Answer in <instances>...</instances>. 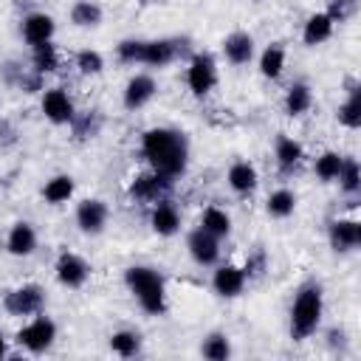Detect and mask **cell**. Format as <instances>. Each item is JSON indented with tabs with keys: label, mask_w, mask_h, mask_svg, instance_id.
Wrapping results in <instances>:
<instances>
[{
	"label": "cell",
	"mask_w": 361,
	"mask_h": 361,
	"mask_svg": "<svg viewBox=\"0 0 361 361\" xmlns=\"http://www.w3.org/2000/svg\"><path fill=\"white\" fill-rule=\"evenodd\" d=\"M141 155L149 169L178 180L189 166V138L175 127H149L141 133Z\"/></svg>",
	"instance_id": "1"
},
{
	"label": "cell",
	"mask_w": 361,
	"mask_h": 361,
	"mask_svg": "<svg viewBox=\"0 0 361 361\" xmlns=\"http://www.w3.org/2000/svg\"><path fill=\"white\" fill-rule=\"evenodd\" d=\"M322 316H324V288L316 279H307L296 288L293 302H290V313H288V330L293 341H305L310 336H316V330L322 327Z\"/></svg>",
	"instance_id": "2"
},
{
	"label": "cell",
	"mask_w": 361,
	"mask_h": 361,
	"mask_svg": "<svg viewBox=\"0 0 361 361\" xmlns=\"http://www.w3.org/2000/svg\"><path fill=\"white\" fill-rule=\"evenodd\" d=\"M124 285L147 316H164L169 310L166 276L152 265H130L124 268Z\"/></svg>",
	"instance_id": "3"
},
{
	"label": "cell",
	"mask_w": 361,
	"mask_h": 361,
	"mask_svg": "<svg viewBox=\"0 0 361 361\" xmlns=\"http://www.w3.org/2000/svg\"><path fill=\"white\" fill-rule=\"evenodd\" d=\"M14 341H17L25 353L42 355V353H48V350L54 347V341H56V322H54L51 316H45V313H34V316L17 330Z\"/></svg>",
	"instance_id": "4"
},
{
	"label": "cell",
	"mask_w": 361,
	"mask_h": 361,
	"mask_svg": "<svg viewBox=\"0 0 361 361\" xmlns=\"http://www.w3.org/2000/svg\"><path fill=\"white\" fill-rule=\"evenodd\" d=\"M45 307V288L37 282H23L3 296V310L14 319H31L34 313H42Z\"/></svg>",
	"instance_id": "5"
},
{
	"label": "cell",
	"mask_w": 361,
	"mask_h": 361,
	"mask_svg": "<svg viewBox=\"0 0 361 361\" xmlns=\"http://www.w3.org/2000/svg\"><path fill=\"white\" fill-rule=\"evenodd\" d=\"M217 59L209 54V51H197L189 56V65H186V87L192 90V96L203 99L214 90L217 85Z\"/></svg>",
	"instance_id": "6"
},
{
	"label": "cell",
	"mask_w": 361,
	"mask_h": 361,
	"mask_svg": "<svg viewBox=\"0 0 361 361\" xmlns=\"http://www.w3.org/2000/svg\"><path fill=\"white\" fill-rule=\"evenodd\" d=\"M186 51H189V37L144 39V59H141V65H147V68H166L175 59H180Z\"/></svg>",
	"instance_id": "7"
},
{
	"label": "cell",
	"mask_w": 361,
	"mask_h": 361,
	"mask_svg": "<svg viewBox=\"0 0 361 361\" xmlns=\"http://www.w3.org/2000/svg\"><path fill=\"white\" fill-rule=\"evenodd\" d=\"M172 178H166V175H161V172H155V169H147V172H141V175H135L133 180H130V186H127V195L135 200V203H158V200H164V197H169V192H172Z\"/></svg>",
	"instance_id": "8"
},
{
	"label": "cell",
	"mask_w": 361,
	"mask_h": 361,
	"mask_svg": "<svg viewBox=\"0 0 361 361\" xmlns=\"http://www.w3.org/2000/svg\"><path fill=\"white\" fill-rule=\"evenodd\" d=\"M90 274H93V268H90V262L82 254H76V251H59V257L54 262V276H56V282L62 288L79 290V288L87 285Z\"/></svg>",
	"instance_id": "9"
},
{
	"label": "cell",
	"mask_w": 361,
	"mask_h": 361,
	"mask_svg": "<svg viewBox=\"0 0 361 361\" xmlns=\"http://www.w3.org/2000/svg\"><path fill=\"white\" fill-rule=\"evenodd\" d=\"M39 110H42V116H45L51 124H56V127L73 124V118H76V104H73L71 93H68L65 87H59V85L42 90V96H39Z\"/></svg>",
	"instance_id": "10"
},
{
	"label": "cell",
	"mask_w": 361,
	"mask_h": 361,
	"mask_svg": "<svg viewBox=\"0 0 361 361\" xmlns=\"http://www.w3.org/2000/svg\"><path fill=\"white\" fill-rule=\"evenodd\" d=\"M73 220H76V228H79L85 237H99V234L107 228L110 206H107L102 197H85V200L76 203Z\"/></svg>",
	"instance_id": "11"
},
{
	"label": "cell",
	"mask_w": 361,
	"mask_h": 361,
	"mask_svg": "<svg viewBox=\"0 0 361 361\" xmlns=\"http://www.w3.org/2000/svg\"><path fill=\"white\" fill-rule=\"evenodd\" d=\"M186 251H189L192 262L200 268H214L220 262V240L200 226L186 234Z\"/></svg>",
	"instance_id": "12"
},
{
	"label": "cell",
	"mask_w": 361,
	"mask_h": 361,
	"mask_svg": "<svg viewBox=\"0 0 361 361\" xmlns=\"http://www.w3.org/2000/svg\"><path fill=\"white\" fill-rule=\"evenodd\" d=\"M245 285H248L245 268H240V265H234V262L214 265V274H212V290H214L220 299H237V296H243Z\"/></svg>",
	"instance_id": "13"
},
{
	"label": "cell",
	"mask_w": 361,
	"mask_h": 361,
	"mask_svg": "<svg viewBox=\"0 0 361 361\" xmlns=\"http://www.w3.org/2000/svg\"><path fill=\"white\" fill-rule=\"evenodd\" d=\"M327 243L336 254H350L361 245V223L353 217H336L327 223Z\"/></svg>",
	"instance_id": "14"
},
{
	"label": "cell",
	"mask_w": 361,
	"mask_h": 361,
	"mask_svg": "<svg viewBox=\"0 0 361 361\" xmlns=\"http://www.w3.org/2000/svg\"><path fill=\"white\" fill-rule=\"evenodd\" d=\"M158 93V82L149 73H133L121 90V104L127 110H141L147 107Z\"/></svg>",
	"instance_id": "15"
},
{
	"label": "cell",
	"mask_w": 361,
	"mask_h": 361,
	"mask_svg": "<svg viewBox=\"0 0 361 361\" xmlns=\"http://www.w3.org/2000/svg\"><path fill=\"white\" fill-rule=\"evenodd\" d=\"M54 34H56V20H54L48 11H28V14L20 20V37H23L28 45L51 42Z\"/></svg>",
	"instance_id": "16"
},
{
	"label": "cell",
	"mask_w": 361,
	"mask_h": 361,
	"mask_svg": "<svg viewBox=\"0 0 361 361\" xmlns=\"http://www.w3.org/2000/svg\"><path fill=\"white\" fill-rule=\"evenodd\" d=\"M37 245H39V237H37V228H34V223H28V220H17V223H11L8 226V234H6V251L11 254V257H31L34 251H37Z\"/></svg>",
	"instance_id": "17"
},
{
	"label": "cell",
	"mask_w": 361,
	"mask_h": 361,
	"mask_svg": "<svg viewBox=\"0 0 361 361\" xmlns=\"http://www.w3.org/2000/svg\"><path fill=\"white\" fill-rule=\"evenodd\" d=\"M149 228L158 237H175L180 231V212H178V206L169 197L152 203V209H149Z\"/></svg>",
	"instance_id": "18"
},
{
	"label": "cell",
	"mask_w": 361,
	"mask_h": 361,
	"mask_svg": "<svg viewBox=\"0 0 361 361\" xmlns=\"http://www.w3.org/2000/svg\"><path fill=\"white\" fill-rule=\"evenodd\" d=\"M226 183H228V189H231L234 195L248 197V195H254L257 186H259V172H257V166H254L251 161H243V158H240V161H234V164L228 166Z\"/></svg>",
	"instance_id": "19"
},
{
	"label": "cell",
	"mask_w": 361,
	"mask_h": 361,
	"mask_svg": "<svg viewBox=\"0 0 361 361\" xmlns=\"http://www.w3.org/2000/svg\"><path fill=\"white\" fill-rule=\"evenodd\" d=\"M257 54V45H254V37L248 31H231L226 39H223V56L228 65L234 68H243L254 59Z\"/></svg>",
	"instance_id": "20"
},
{
	"label": "cell",
	"mask_w": 361,
	"mask_h": 361,
	"mask_svg": "<svg viewBox=\"0 0 361 361\" xmlns=\"http://www.w3.org/2000/svg\"><path fill=\"white\" fill-rule=\"evenodd\" d=\"M274 158H276L279 172H282V175H290V172L302 164V158H305V147H302V141H296L293 135L279 133L276 141H274Z\"/></svg>",
	"instance_id": "21"
},
{
	"label": "cell",
	"mask_w": 361,
	"mask_h": 361,
	"mask_svg": "<svg viewBox=\"0 0 361 361\" xmlns=\"http://www.w3.org/2000/svg\"><path fill=\"white\" fill-rule=\"evenodd\" d=\"M282 107H285V116H290V118L305 116V113L313 107V87H310L305 79L290 82V85H288V90H285Z\"/></svg>",
	"instance_id": "22"
},
{
	"label": "cell",
	"mask_w": 361,
	"mask_h": 361,
	"mask_svg": "<svg viewBox=\"0 0 361 361\" xmlns=\"http://www.w3.org/2000/svg\"><path fill=\"white\" fill-rule=\"evenodd\" d=\"M333 31H336V23L327 17V11H313V14H307V20L302 25V42L307 48H316V45L327 42L333 37Z\"/></svg>",
	"instance_id": "23"
},
{
	"label": "cell",
	"mask_w": 361,
	"mask_h": 361,
	"mask_svg": "<svg viewBox=\"0 0 361 361\" xmlns=\"http://www.w3.org/2000/svg\"><path fill=\"white\" fill-rule=\"evenodd\" d=\"M285 62H288V54H285V45H282V42L265 45L262 54H259V59H257L259 76L268 79V82H276V79L285 73Z\"/></svg>",
	"instance_id": "24"
},
{
	"label": "cell",
	"mask_w": 361,
	"mask_h": 361,
	"mask_svg": "<svg viewBox=\"0 0 361 361\" xmlns=\"http://www.w3.org/2000/svg\"><path fill=\"white\" fill-rule=\"evenodd\" d=\"M73 192H76L73 175L59 172V175H51V178L45 180V186H42V200L51 203V206H62V203H68V200L73 197Z\"/></svg>",
	"instance_id": "25"
},
{
	"label": "cell",
	"mask_w": 361,
	"mask_h": 361,
	"mask_svg": "<svg viewBox=\"0 0 361 361\" xmlns=\"http://www.w3.org/2000/svg\"><path fill=\"white\" fill-rule=\"evenodd\" d=\"M68 17H71V23L76 28H99L102 20H104V11H102V6L96 0H76L71 6Z\"/></svg>",
	"instance_id": "26"
},
{
	"label": "cell",
	"mask_w": 361,
	"mask_h": 361,
	"mask_svg": "<svg viewBox=\"0 0 361 361\" xmlns=\"http://www.w3.org/2000/svg\"><path fill=\"white\" fill-rule=\"evenodd\" d=\"M265 212H268V217H274V220H288V217L296 212V192L288 189V186L274 189V192L268 195V200H265Z\"/></svg>",
	"instance_id": "27"
},
{
	"label": "cell",
	"mask_w": 361,
	"mask_h": 361,
	"mask_svg": "<svg viewBox=\"0 0 361 361\" xmlns=\"http://www.w3.org/2000/svg\"><path fill=\"white\" fill-rule=\"evenodd\" d=\"M107 344H110V350H113L116 355H121V358H135V355L141 353L144 338H141L138 330H133V327H121V330L110 333Z\"/></svg>",
	"instance_id": "28"
},
{
	"label": "cell",
	"mask_w": 361,
	"mask_h": 361,
	"mask_svg": "<svg viewBox=\"0 0 361 361\" xmlns=\"http://www.w3.org/2000/svg\"><path fill=\"white\" fill-rule=\"evenodd\" d=\"M336 118H338V124L347 127V130H358V127H361V87H358V85H350L347 99L338 104Z\"/></svg>",
	"instance_id": "29"
},
{
	"label": "cell",
	"mask_w": 361,
	"mask_h": 361,
	"mask_svg": "<svg viewBox=\"0 0 361 361\" xmlns=\"http://www.w3.org/2000/svg\"><path fill=\"white\" fill-rule=\"evenodd\" d=\"M200 228H206L217 240H226L231 234V214L226 209H220V206H206L200 212Z\"/></svg>",
	"instance_id": "30"
},
{
	"label": "cell",
	"mask_w": 361,
	"mask_h": 361,
	"mask_svg": "<svg viewBox=\"0 0 361 361\" xmlns=\"http://www.w3.org/2000/svg\"><path fill=\"white\" fill-rule=\"evenodd\" d=\"M31 68L39 73V76H48V73H56L59 71V51L51 42H42V45H31Z\"/></svg>",
	"instance_id": "31"
},
{
	"label": "cell",
	"mask_w": 361,
	"mask_h": 361,
	"mask_svg": "<svg viewBox=\"0 0 361 361\" xmlns=\"http://www.w3.org/2000/svg\"><path fill=\"white\" fill-rule=\"evenodd\" d=\"M338 189L344 195H358L361 192V166H358V158L355 155H344L341 158V169H338V178H336Z\"/></svg>",
	"instance_id": "32"
},
{
	"label": "cell",
	"mask_w": 361,
	"mask_h": 361,
	"mask_svg": "<svg viewBox=\"0 0 361 361\" xmlns=\"http://www.w3.org/2000/svg\"><path fill=\"white\" fill-rule=\"evenodd\" d=\"M200 355L209 358V361H226L231 358V338L220 330L209 333L203 341H200Z\"/></svg>",
	"instance_id": "33"
},
{
	"label": "cell",
	"mask_w": 361,
	"mask_h": 361,
	"mask_svg": "<svg viewBox=\"0 0 361 361\" xmlns=\"http://www.w3.org/2000/svg\"><path fill=\"white\" fill-rule=\"evenodd\" d=\"M341 152H336V149H324L322 155H316V161H313V172H316V178L322 180V183H336V178H338V169H341Z\"/></svg>",
	"instance_id": "34"
},
{
	"label": "cell",
	"mask_w": 361,
	"mask_h": 361,
	"mask_svg": "<svg viewBox=\"0 0 361 361\" xmlns=\"http://www.w3.org/2000/svg\"><path fill=\"white\" fill-rule=\"evenodd\" d=\"M73 65H76V71L82 76H99L104 71V56L96 48H82V51H76Z\"/></svg>",
	"instance_id": "35"
},
{
	"label": "cell",
	"mask_w": 361,
	"mask_h": 361,
	"mask_svg": "<svg viewBox=\"0 0 361 361\" xmlns=\"http://www.w3.org/2000/svg\"><path fill=\"white\" fill-rule=\"evenodd\" d=\"M116 59L124 62V65H141L144 59V39L138 37H127L116 45Z\"/></svg>",
	"instance_id": "36"
},
{
	"label": "cell",
	"mask_w": 361,
	"mask_h": 361,
	"mask_svg": "<svg viewBox=\"0 0 361 361\" xmlns=\"http://www.w3.org/2000/svg\"><path fill=\"white\" fill-rule=\"evenodd\" d=\"M73 133L79 135V138H93L96 133H99V127H102V118H99V113L96 110H90V116L87 113H76V118H73Z\"/></svg>",
	"instance_id": "37"
},
{
	"label": "cell",
	"mask_w": 361,
	"mask_h": 361,
	"mask_svg": "<svg viewBox=\"0 0 361 361\" xmlns=\"http://www.w3.org/2000/svg\"><path fill=\"white\" fill-rule=\"evenodd\" d=\"M324 11H327V17H330L336 25H341V23H347V20L355 14V0H330Z\"/></svg>",
	"instance_id": "38"
},
{
	"label": "cell",
	"mask_w": 361,
	"mask_h": 361,
	"mask_svg": "<svg viewBox=\"0 0 361 361\" xmlns=\"http://www.w3.org/2000/svg\"><path fill=\"white\" fill-rule=\"evenodd\" d=\"M327 344L333 347V350H344V344H347V336H344V330H327Z\"/></svg>",
	"instance_id": "39"
},
{
	"label": "cell",
	"mask_w": 361,
	"mask_h": 361,
	"mask_svg": "<svg viewBox=\"0 0 361 361\" xmlns=\"http://www.w3.org/2000/svg\"><path fill=\"white\" fill-rule=\"evenodd\" d=\"M6 355H8V341H6V336L0 330V358H6Z\"/></svg>",
	"instance_id": "40"
}]
</instances>
